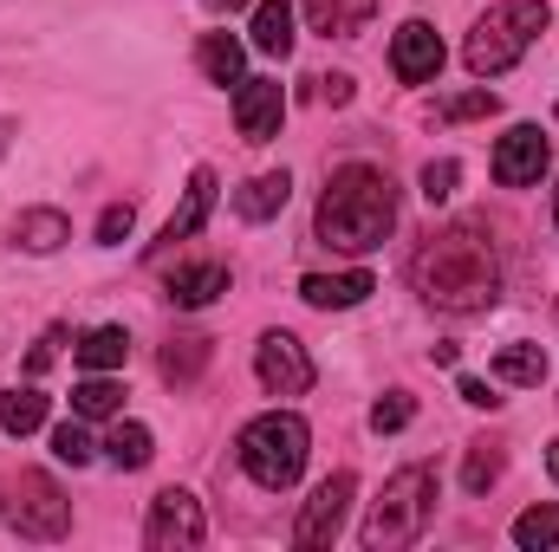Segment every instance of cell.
Masks as SVG:
<instances>
[{
  "instance_id": "obj_1",
  "label": "cell",
  "mask_w": 559,
  "mask_h": 552,
  "mask_svg": "<svg viewBox=\"0 0 559 552\" xmlns=\"http://www.w3.org/2000/svg\"><path fill=\"white\" fill-rule=\"evenodd\" d=\"M417 292L436 312H488L501 299V261L481 221H455L442 235H429L411 261Z\"/></svg>"
},
{
  "instance_id": "obj_2",
  "label": "cell",
  "mask_w": 559,
  "mask_h": 552,
  "mask_svg": "<svg viewBox=\"0 0 559 552\" xmlns=\"http://www.w3.org/2000/svg\"><path fill=\"white\" fill-rule=\"evenodd\" d=\"M319 241L338 254H371L384 248V235L397 228V189L378 163H345L332 169L325 195H319Z\"/></svg>"
},
{
  "instance_id": "obj_3",
  "label": "cell",
  "mask_w": 559,
  "mask_h": 552,
  "mask_svg": "<svg viewBox=\"0 0 559 552\" xmlns=\"http://www.w3.org/2000/svg\"><path fill=\"white\" fill-rule=\"evenodd\" d=\"M429 514H436V468H397L391 481H384V494H378V507H371V520H365V552H404L423 540V527H429Z\"/></svg>"
},
{
  "instance_id": "obj_4",
  "label": "cell",
  "mask_w": 559,
  "mask_h": 552,
  "mask_svg": "<svg viewBox=\"0 0 559 552\" xmlns=\"http://www.w3.org/2000/svg\"><path fill=\"white\" fill-rule=\"evenodd\" d=\"M547 0H508V7H495V13H481L475 20V33H468V46H462V59H468V72L475 79H501L508 65H521V52L547 33Z\"/></svg>"
},
{
  "instance_id": "obj_5",
  "label": "cell",
  "mask_w": 559,
  "mask_h": 552,
  "mask_svg": "<svg viewBox=\"0 0 559 552\" xmlns=\"http://www.w3.org/2000/svg\"><path fill=\"white\" fill-rule=\"evenodd\" d=\"M306 455H312V429H306L293 410H267V416H254V422L241 429V468H248L267 494H280V488L299 481Z\"/></svg>"
},
{
  "instance_id": "obj_6",
  "label": "cell",
  "mask_w": 559,
  "mask_h": 552,
  "mask_svg": "<svg viewBox=\"0 0 559 552\" xmlns=\"http://www.w3.org/2000/svg\"><path fill=\"white\" fill-rule=\"evenodd\" d=\"M7 520H13L20 540H66L72 501L59 494L52 475H20V481H13V501H7Z\"/></svg>"
},
{
  "instance_id": "obj_7",
  "label": "cell",
  "mask_w": 559,
  "mask_h": 552,
  "mask_svg": "<svg viewBox=\"0 0 559 552\" xmlns=\"http://www.w3.org/2000/svg\"><path fill=\"white\" fill-rule=\"evenodd\" d=\"M202 533H209V520H202V501L189 488H163L150 501V520H143V547L150 552H189L202 547Z\"/></svg>"
},
{
  "instance_id": "obj_8",
  "label": "cell",
  "mask_w": 559,
  "mask_h": 552,
  "mask_svg": "<svg viewBox=\"0 0 559 552\" xmlns=\"http://www.w3.org/2000/svg\"><path fill=\"white\" fill-rule=\"evenodd\" d=\"M352 494H358V481L338 468L332 481H319V494L306 501V514H299V527H293V547L299 552H319L332 547L338 533H345V514H352Z\"/></svg>"
},
{
  "instance_id": "obj_9",
  "label": "cell",
  "mask_w": 559,
  "mask_h": 552,
  "mask_svg": "<svg viewBox=\"0 0 559 552\" xmlns=\"http://www.w3.org/2000/svg\"><path fill=\"white\" fill-rule=\"evenodd\" d=\"M254 377H261V391H274V397H306V391H312V358H306V345H299L293 332H267V338L254 345Z\"/></svg>"
},
{
  "instance_id": "obj_10",
  "label": "cell",
  "mask_w": 559,
  "mask_h": 552,
  "mask_svg": "<svg viewBox=\"0 0 559 552\" xmlns=\"http://www.w3.org/2000/svg\"><path fill=\"white\" fill-rule=\"evenodd\" d=\"M547 137H540V124H514L508 137L495 143V182L501 189H527V182H540L547 176Z\"/></svg>"
},
{
  "instance_id": "obj_11",
  "label": "cell",
  "mask_w": 559,
  "mask_h": 552,
  "mask_svg": "<svg viewBox=\"0 0 559 552\" xmlns=\"http://www.w3.org/2000/svg\"><path fill=\"white\" fill-rule=\"evenodd\" d=\"M391 72H397L404 85H429V79L442 72V39H436L429 20H404V26H397V39H391Z\"/></svg>"
},
{
  "instance_id": "obj_12",
  "label": "cell",
  "mask_w": 559,
  "mask_h": 552,
  "mask_svg": "<svg viewBox=\"0 0 559 552\" xmlns=\"http://www.w3.org/2000/svg\"><path fill=\"white\" fill-rule=\"evenodd\" d=\"M280 111H286V92L274 79H241L235 85V124L248 143H267L280 131Z\"/></svg>"
},
{
  "instance_id": "obj_13",
  "label": "cell",
  "mask_w": 559,
  "mask_h": 552,
  "mask_svg": "<svg viewBox=\"0 0 559 552\" xmlns=\"http://www.w3.org/2000/svg\"><path fill=\"white\" fill-rule=\"evenodd\" d=\"M378 292V279L365 274V267H352V274H306L299 279V299L306 305H319V312H352V305H365Z\"/></svg>"
},
{
  "instance_id": "obj_14",
  "label": "cell",
  "mask_w": 559,
  "mask_h": 552,
  "mask_svg": "<svg viewBox=\"0 0 559 552\" xmlns=\"http://www.w3.org/2000/svg\"><path fill=\"white\" fill-rule=\"evenodd\" d=\"M222 292H228V267L222 261H195V267H176L169 274V305H182V312H202Z\"/></svg>"
},
{
  "instance_id": "obj_15",
  "label": "cell",
  "mask_w": 559,
  "mask_h": 552,
  "mask_svg": "<svg viewBox=\"0 0 559 552\" xmlns=\"http://www.w3.org/2000/svg\"><path fill=\"white\" fill-rule=\"evenodd\" d=\"M72 241V221L59 215V208H26V215H13V248H26V254H59Z\"/></svg>"
},
{
  "instance_id": "obj_16",
  "label": "cell",
  "mask_w": 559,
  "mask_h": 552,
  "mask_svg": "<svg viewBox=\"0 0 559 552\" xmlns=\"http://www.w3.org/2000/svg\"><path fill=\"white\" fill-rule=\"evenodd\" d=\"M378 13V0H306V26L325 39H352L365 33V20Z\"/></svg>"
},
{
  "instance_id": "obj_17",
  "label": "cell",
  "mask_w": 559,
  "mask_h": 552,
  "mask_svg": "<svg viewBox=\"0 0 559 552\" xmlns=\"http://www.w3.org/2000/svg\"><path fill=\"white\" fill-rule=\"evenodd\" d=\"M209 208H215V169H195V176H189V195H182V208H176V215H169V228H163V248L189 241V235L209 221Z\"/></svg>"
},
{
  "instance_id": "obj_18",
  "label": "cell",
  "mask_w": 559,
  "mask_h": 552,
  "mask_svg": "<svg viewBox=\"0 0 559 552\" xmlns=\"http://www.w3.org/2000/svg\"><path fill=\"white\" fill-rule=\"evenodd\" d=\"M286 195H293V176H286V169H267V176H254L248 189H235V215H241V221H274L280 208H286Z\"/></svg>"
},
{
  "instance_id": "obj_19",
  "label": "cell",
  "mask_w": 559,
  "mask_h": 552,
  "mask_svg": "<svg viewBox=\"0 0 559 552\" xmlns=\"http://www.w3.org/2000/svg\"><path fill=\"white\" fill-rule=\"evenodd\" d=\"M195 65H202L215 85H241L248 52H241V39H235V33H202V39H195Z\"/></svg>"
},
{
  "instance_id": "obj_20",
  "label": "cell",
  "mask_w": 559,
  "mask_h": 552,
  "mask_svg": "<svg viewBox=\"0 0 559 552\" xmlns=\"http://www.w3.org/2000/svg\"><path fill=\"white\" fill-rule=\"evenodd\" d=\"M72 358H79L85 371H124V358H131V338H124V325H92V332L72 345Z\"/></svg>"
},
{
  "instance_id": "obj_21",
  "label": "cell",
  "mask_w": 559,
  "mask_h": 552,
  "mask_svg": "<svg viewBox=\"0 0 559 552\" xmlns=\"http://www.w3.org/2000/svg\"><path fill=\"white\" fill-rule=\"evenodd\" d=\"M495 377L501 384H521V391H540L547 384V351L540 345H501L495 351Z\"/></svg>"
},
{
  "instance_id": "obj_22",
  "label": "cell",
  "mask_w": 559,
  "mask_h": 552,
  "mask_svg": "<svg viewBox=\"0 0 559 552\" xmlns=\"http://www.w3.org/2000/svg\"><path fill=\"white\" fill-rule=\"evenodd\" d=\"M254 52H267V59L293 52V7L286 0H261L254 7Z\"/></svg>"
},
{
  "instance_id": "obj_23",
  "label": "cell",
  "mask_w": 559,
  "mask_h": 552,
  "mask_svg": "<svg viewBox=\"0 0 559 552\" xmlns=\"http://www.w3.org/2000/svg\"><path fill=\"white\" fill-rule=\"evenodd\" d=\"M105 455H111V468H124V475H138V468H150V455H156V442H150V429H143V422H118V429L105 435Z\"/></svg>"
},
{
  "instance_id": "obj_24",
  "label": "cell",
  "mask_w": 559,
  "mask_h": 552,
  "mask_svg": "<svg viewBox=\"0 0 559 552\" xmlns=\"http://www.w3.org/2000/svg\"><path fill=\"white\" fill-rule=\"evenodd\" d=\"M46 410H52V404H46L33 384H26V391H20V384L0 391V429H7V435H33V429L46 422Z\"/></svg>"
},
{
  "instance_id": "obj_25",
  "label": "cell",
  "mask_w": 559,
  "mask_h": 552,
  "mask_svg": "<svg viewBox=\"0 0 559 552\" xmlns=\"http://www.w3.org/2000/svg\"><path fill=\"white\" fill-rule=\"evenodd\" d=\"M124 410V391L111 384V371H92L79 391H72V416H118Z\"/></svg>"
},
{
  "instance_id": "obj_26",
  "label": "cell",
  "mask_w": 559,
  "mask_h": 552,
  "mask_svg": "<svg viewBox=\"0 0 559 552\" xmlns=\"http://www.w3.org/2000/svg\"><path fill=\"white\" fill-rule=\"evenodd\" d=\"M202 364H209V338H176V345L163 351V377H169V384H195Z\"/></svg>"
},
{
  "instance_id": "obj_27",
  "label": "cell",
  "mask_w": 559,
  "mask_h": 552,
  "mask_svg": "<svg viewBox=\"0 0 559 552\" xmlns=\"http://www.w3.org/2000/svg\"><path fill=\"white\" fill-rule=\"evenodd\" d=\"M514 547H527V552L559 547V507H527V514L514 520Z\"/></svg>"
},
{
  "instance_id": "obj_28",
  "label": "cell",
  "mask_w": 559,
  "mask_h": 552,
  "mask_svg": "<svg viewBox=\"0 0 559 552\" xmlns=\"http://www.w3.org/2000/svg\"><path fill=\"white\" fill-rule=\"evenodd\" d=\"M495 481H501V448H495V442H475V448H468V468H462V488H468V494H488Z\"/></svg>"
},
{
  "instance_id": "obj_29",
  "label": "cell",
  "mask_w": 559,
  "mask_h": 552,
  "mask_svg": "<svg viewBox=\"0 0 559 552\" xmlns=\"http://www.w3.org/2000/svg\"><path fill=\"white\" fill-rule=\"evenodd\" d=\"M52 455H59L66 468H85V461H92V435H85L79 422H59V429H52Z\"/></svg>"
},
{
  "instance_id": "obj_30",
  "label": "cell",
  "mask_w": 559,
  "mask_h": 552,
  "mask_svg": "<svg viewBox=\"0 0 559 552\" xmlns=\"http://www.w3.org/2000/svg\"><path fill=\"white\" fill-rule=\"evenodd\" d=\"M411 416H417V404H411L404 391H391V397H378V410H371V429H378V435H397V429H411Z\"/></svg>"
},
{
  "instance_id": "obj_31",
  "label": "cell",
  "mask_w": 559,
  "mask_h": 552,
  "mask_svg": "<svg viewBox=\"0 0 559 552\" xmlns=\"http://www.w3.org/2000/svg\"><path fill=\"white\" fill-rule=\"evenodd\" d=\"M495 105H501V98L481 85V92H455V98H442V118H449V124H462V118H488Z\"/></svg>"
},
{
  "instance_id": "obj_32",
  "label": "cell",
  "mask_w": 559,
  "mask_h": 552,
  "mask_svg": "<svg viewBox=\"0 0 559 552\" xmlns=\"http://www.w3.org/2000/svg\"><path fill=\"white\" fill-rule=\"evenodd\" d=\"M455 195V163L442 156V163H423V202L436 208V202H449Z\"/></svg>"
},
{
  "instance_id": "obj_33",
  "label": "cell",
  "mask_w": 559,
  "mask_h": 552,
  "mask_svg": "<svg viewBox=\"0 0 559 552\" xmlns=\"http://www.w3.org/2000/svg\"><path fill=\"white\" fill-rule=\"evenodd\" d=\"M131 221H138V215H131V202H118V208H105V215H98V241H105V248H118V241L131 235Z\"/></svg>"
},
{
  "instance_id": "obj_34",
  "label": "cell",
  "mask_w": 559,
  "mask_h": 552,
  "mask_svg": "<svg viewBox=\"0 0 559 552\" xmlns=\"http://www.w3.org/2000/svg\"><path fill=\"white\" fill-rule=\"evenodd\" d=\"M312 85H319V92H312L319 105H352V79H345V72H332V79H312Z\"/></svg>"
},
{
  "instance_id": "obj_35",
  "label": "cell",
  "mask_w": 559,
  "mask_h": 552,
  "mask_svg": "<svg viewBox=\"0 0 559 552\" xmlns=\"http://www.w3.org/2000/svg\"><path fill=\"white\" fill-rule=\"evenodd\" d=\"M59 345H66V332H59V325H52V332H46V338H39V345H33V358H26V371H33V377H39V371H46V364H52V351H59Z\"/></svg>"
},
{
  "instance_id": "obj_36",
  "label": "cell",
  "mask_w": 559,
  "mask_h": 552,
  "mask_svg": "<svg viewBox=\"0 0 559 552\" xmlns=\"http://www.w3.org/2000/svg\"><path fill=\"white\" fill-rule=\"evenodd\" d=\"M455 397H462V404H475V410H495V404H501V397H488V384H481V377H455Z\"/></svg>"
},
{
  "instance_id": "obj_37",
  "label": "cell",
  "mask_w": 559,
  "mask_h": 552,
  "mask_svg": "<svg viewBox=\"0 0 559 552\" xmlns=\"http://www.w3.org/2000/svg\"><path fill=\"white\" fill-rule=\"evenodd\" d=\"M13 149V118H0V156Z\"/></svg>"
},
{
  "instance_id": "obj_38",
  "label": "cell",
  "mask_w": 559,
  "mask_h": 552,
  "mask_svg": "<svg viewBox=\"0 0 559 552\" xmlns=\"http://www.w3.org/2000/svg\"><path fill=\"white\" fill-rule=\"evenodd\" d=\"M209 7H215V13H241L248 0H209Z\"/></svg>"
},
{
  "instance_id": "obj_39",
  "label": "cell",
  "mask_w": 559,
  "mask_h": 552,
  "mask_svg": "<svg viewBox=\"0 0 559 552\" xmlns=\"http://www.w3.org/2000/svg\"><path fill=\"white\" fill-rule=\"evenodd\" d=\"M547 468H554V481H559V442H554V448H547Z\"/></svg>"
},
{
  "instance_id": "obj_40",
  "label": "cell",
  "mask_w": 559,
  "mask_h": 552,
  "mask_svg": "<svg viewBox=\"0 0 559 552\" xmlns=\"http://www.w3.org/2000/svg\"><path fill=\"white\" fill-rule=\"evenodd\" d=\"M554 221H559V195H554Z\"/></svg>"
},
{
  "instance_id": "obj_41",
  "label": "cell",
  "mask_w": 559,
  "mask_h": 552,
  "mask_svg": "<svg viewBox=\"0 0 559 552\" xmlns=\"http://www.w3.org/2000/svg\"><path fill=\"white\" fill-rule=\"evenodd\" d=\"M554 319H559V305H554Z\"/></svg>"
},
{
  "instance_id": "obj_42",
  "label": "cell",
  "mask_w": 559,
  "mask_h": 552,
  "mask_svg": "<svg viewBox=\"0 0 559 552\" xmlns=\"http://www.w3.org/2000/svg\"><path fill=\"white\" fill-rule=\"evenodd\" d=\"M554 118H559V111H554Z\"/></svg>"
}]
</instances>
